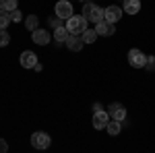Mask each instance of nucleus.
Wrapping results in <instances>:
<instances>
[{
    "label": "nucleus",
    "mask_w": 155,
    "mask_h": 153,
    "mask_svg": "<svg viewBox=\"0 0 155 153\" xmlns=\"http://www.w3.org/2000/svg\"><path fill=\"white\" fill-rule=\"evenodd\" d=\"M64 27L68 29V33H71V35H83L85 29H89V27H87V19H85L83 15H72L71 19L66 21Z\"/></svg>",
    "instance_id": "1"
},
{
    "label": "nucleus",
    "mask_w": 155,
    "mask_h": 153,
    "mask_svg": "<svg viewBox=\"0 0 155 153\" xmlns=\"http://www.w3.org/2000/svg\"><path fill=\"white\" fill-rule=\"evenodd\" d=\"M83 17L89 23H99V21H104V8L93 4V2H89V4L83 6Z\"/></svg>",
    "instance_id": "2"
},
{
    "label": "nucleus",
    "mask_w": 155,
    "mask_h": 153,
    "mask_svg": "<svg viewBox=\"0 0 155 153\" xmlns=\"http://www.w3.org/2000/svg\"><path fill=\"white\" fill-rule=\"evenodd\" d=\"M54 11H56V17L58 19H64V21H68L72 15H74V8H72V2H68V0H58L56 2V6H54Z\"/></svg>",
    "instance_id": "3"
},
{
    "label": "nucleus",
    "mask_w": 155,
    "mask_h": 153,
    "mask_svg": "<svg viewBox=\"0 0 155 153\" xmlns=\"http://www.w3.org/2000/svg\"><path fill=\"white\" fill-rule=\"evenodd\" d=\"M128 62H130L132 68H145L147 56H145L141 50H130V52H128Z\"/></svg>",
    "instance_id": "4"
},
{
    "label": "nucleus",
    "mask_w": 155,
    "mask_h": 153,
    "mask_svg": "<svg viewBox=\"0 0 155 153\" xmlns=\"http://www.w3.org/2000/svg\"><path fill=\"white\" fill-rule=\"evenodd\" d=\"M104 19H106L107 23L116 25L120 19H122V8H120V6H116V4H112V6L104 8Z\"/></svg>",
    "instance_id": "5"
},
{
    "label": "nucleus",
    "mask_w": 155,
    "mask_h": 153,
    "mask_svg": "<svg viewBox=\"0 0 155 153\" xmlns=\"http://www.w3.org/2000/svg\"><path fill=\"white\" fill-rule=\"evenodd\" d=\"M52 139H50V135L46 132H33L31 135V145L35 147V149H48Z\"/></svg>",
    "instance_id": "6"
},
{
    "label": "nucleus",
    "mask_w": 155,
    "mask_h": 153,
    "mask_svg": "<svg viewBox=\"0 0 155 153\" xmlns=\"http://www.w3.org/2000/svg\"><path fill=\"white\" fill-rule=\"evenodd\" d=\"M107 114L112 120H118V122H124V118H126V110L122 104H110L107 106Z\"/></svg>",
    "instance_id": "7"
},
{
    "label": "nucleus",
    "mask_w": 155,
    "mask_h": 153,
    "mask_svg": "<svg viewBox=\"0 0 155 153\" xmlns=\"http://www.w3.org/2000/svg\"><path fill=\"white\" fill-rule=\"evenodd\" d=\"M93 128H97V130H101V128H106L107 126V122H110V114H107L106 110H101V112H95L93 114Z\"/></svg>",
    "instance_id": "8"
},
{
    "label": "nucleus",
    "mask_w": 155,
    "mask_h": 153,
    "mask_svg": "<svg viewBox=\"0 0 155 153\" xmlns=\"http://www.w3.org/2000/svg\"><path fill=\"white\" fill-rule=\"evenodd\" d=\"M19 60H21V66L23 68H33L37 64V56H35V52H31V50H25Z\"/></svg>",
    "instance_id": "9"
},
{
    "label": "nucleus",
    "mask_w": 155,
    "mask_h": 153,
    "mask_svg": "<svg viewBox=\"0 0 155 153\" xmlns=\"http://www.w3.org/2000/svg\"><path fill=\"white\" fill-rule=\"evenodd\" d=\"M95 33L97 35H114V33H116V27H114V25L112 23H107L106 19H104V21H99V23H95Z\"/></svg>",
    "instance_id": "10"
},
{
    "label": "nucleus",
    "mask_w": 155,
    "mask_h": 153,
    "mask_svg": "<svg viewBox=\"0 0 155 153\" xmlns=\"http://www.w3.org/2000/svg\"><path fill=\"white\" fill-rule=\"evenodd\" d=\"M31 39H33V44H37V46H48L50 44V33L46 29H35V31L31 33Z\"/></svg>",
    "instance_id": "11"
},
{
    "label": "nucleus",
    "mask_w": 155,
    "mask_h": 153,
    "mask_svg": "<svg viewBox=\"0 0 155 153\" xmlns=\"http://www.w3.org/2000/svg\"><path fill=\"white\" fill-rule=\"evenodd\" d=\"M85 42L81 35H68V39H66V48L68 50H72V52H79V50H83Z\"/></svg>",
    "instance_id": "12"
},
{
    "label": "nucleus",
    "mask_w": 155,
    "mask_h": 153,
    "mask_svg": "<svg viewBox=\"0 0 155 153\" xmlns=\"http://www.w3.org/2000/svg\"><path fill=\"white\" fill-rule=\"evenodd\" d=\"M124 12H128V15H137V12L141 11V0H124Z\"/></svg>",
    "instance_id": "13"
},
{
    "label": "nucleus",
    "mask_w": 155,
    "mask_h": 153,
    "mask_svg": "<svg viewBox=\"0 0 155 153\" xmlns=\"http://www.w3.org/2000/svg\"><path fill=\"white\" fill-rule=\"evenodd\" d=\"M68 29L62 25V27H56L54 29V39H56V44H66V39H68Z\"/></svg>",
    "instance_id": "14"
},
{
    "label": "nucleus",
    "mask_w": 155,
    "mask_h": 153,
    "mask_svg": "<svg viewBox=\"0 0 155 153\" xmlns=\"http://www.w3.org/2000/svg\"><path fill=\"white\" fill-rule=\"evenodd\" d=\"M106 130L112 135V137H116V135H120V130H122V122H118V120H110L107 122Z\"/></svg>",
    "instance_id": "15"
},
{
    "label": "nucleus",
    "mask_w": 155,
    "mask_h": 153,
    "mask_svg": "<svg viewBox=\"0 0 155 153\" xmlns=\"http://www.w3.org/2000/svg\"><path fill=\"white\" fill-rule=\"evenodd\" d=\"M37 25H39V19H37L35 15H29V17H27V19H25V27H27V29H29V31H31V33H33V31H35V29H39V27H37Z\"/></svg>",
    "instance_id": "16"
},
{
    "label": "nucleus",
    "mask_w": 155,
    "mask_h": 153,
    "mask_svg": "<svg viewBox=\"0 0 155 153\" xmlns=\"http://www.w3.org/2000/svg\"><path fill=\"white\" fill-rule=\"evenodd\" d=\"M0 11H6V12L17 11V0H0Z\"/></svg>",
    "instance_id": "17"
},
{
    "label": "nucleus",
    "mask_w": 155,
    "mask_h": 153,
    "mask_svg": "<svg viewBox=\"0 0 155 153\" xmlns=\"http://www.w3.org/2000/svg\"><path fill=\"white\" fill-rule=\"evenodd\" d=\"M81 37H83L85 44H93V42L97 39V33H95V29H85Z\"/></svg>",
    "instance_id": "18"
},
{
    "label": "nucleus",
    "mask_w": 155,
    "mask_h": 153,
    "mask_svg": "<svg viewBox=\"0 0 155 153\" xmlns=\"http://www.w3.org/2000/svg\"><path fill=\"white\" fill-rule=\"evenodd\" d=\"M12 23V19H11V12H6V11H0V29H6L8 25Z\"/></svg>",
    "instance_id": "19"
},
{
    "label": "nucleus",
    "mask_w": 155,
    "mask_h": 153,
    "mask_svg": "<svg viewBox=\"0 0 155 153\" xmlns=\"http://www.w3.org/2000/svg\"><path fill=\"white\" fill-rule=\"evenodd\" d=\"M8 42H11V35H8V31H6V29H0V48L8 46Z\"/></svg>",
    "instance_id": "20"
},
{
    "label": "nucleus",
    "mask_w": 155,
    "mask_h": 153,
    "mask_svg": "<svg viewBox=\"0 0 155 153\" xmlns=\"http://www.w3.org/2000/svg\"><path fill=\"white\" fill-rule=\"evenodd\" d=\"M147 71H155V56H147V64H145Z\"/></svg>",
    "instance_id": "21"
},
{
    "label": "nucleus",
    "mask_w": 155,
    "mask_h": 153,
    "mask_svg": "<svg viewBox=\"0 0 155 153\" xmlns=\"http://www.w3.org/2000/svg\"><path fill=\"white\" fill-rule=\"evenodd\" d=\"M11 19L15 21V23H19V21L23 19V17H21V11H12V12H11Z\"/></svg>",
    "instance_id": "22"
},
{
    "label": "nucleus",
    "mask_w": 155,
    "mask_h": 153,
    "mask_svg": "<svg viewBox=\"0 0 155 153\" xmlns=\"http://www.w3.org/2000/svg\"><path fill=\"white\" fill-rule=\"evenodd\" d=\"M6 151H8V143L4 139H0V153H6Z\"/></svg>",
    "instance_id": "23"
},
{
    "label": "nucleus",
    "mask_w": 155,
    "mask_h": 153,
    "mask_svg": "<svg viewBox=\"0 0 155 153\" xmlns=\"http://www.w3.org/2000/svg\"><path fill=\"white\" fill-rule=\"evenodd\" d=\"M93 110H95V112H101L104 108H101V104H95V106H93Z\"/></svg>",
    "instance_id": "24"
},
{
    "label": "nucleus",
    "mask_w": 155,
    "mask_h": 153,
    "mask_svg": "<svg viewBox=\"0 0 155 153\" xmlns=\"http://www.w3.org/2000/svg\"><path fill=\"white\" fill-rule=\"evenodd\" d=\"M83 2H85V4H89V2H91V0H83Z\"/></svg>",
    "instance_id": "25"
},
{
    "label": "nucleus",
    "mask_w": 155,
    "mask_h": 153,
    "mask_svg": "<svg viewBox=\"0 0 155 153\" xmlns=\"http://www.w3.org/2000/svg\"><path fill=\"white\" fill-rule=\"evenodd\" d=\"M68 2H74V0H68Z\"/></svg>",
    "instance_id": "26"
},
{
    "label": "nucleus",
    "mask_w": 155,
    "mask_h": 153,
    "mask_svg": "<svg viewBox=\"0 0 155 153\" xmlns=\"http://www.w3.org/2000/svg\"><path fill=\"white\" fill-rule=\"evenodd\" d=\"M122 2H124V0H122Z\"/></svg>",
    "instance_id": "27"
}]
</instances>
